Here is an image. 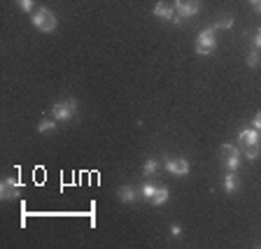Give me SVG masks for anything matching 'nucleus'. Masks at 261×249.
<instances>
[{
    "label": "nucleus",
    "instance_id": "nucleus-2",
    "mask_svg": "<svg viewBox=\"0 0 261 249\" xmlns=\"http://www.w3.org/2000/svg\"><path fill=\"white\" fill-rule=\"evenodd\" d=\"M217 47V31L215 28H205V31L198 33V38H196V54L201 56H210Z\"/></svg>",
    "mask_w": 261,
    "mask_h": 249
},
{
    "label": "nucleus",
    "instance_id": "nucleus-11",
    "mask_svg": "<svg viewBox=\"0 0 261 249\" xmlns=\"http://www.w3.org/2000/svg\"><path fill=\"white\" fill-rule=\"evenodd\" d=\"M119 201H121V203H126V205H133V203L138 201V191L133 189V186L124 184V186L119 189Z\"/></svg>",
    "mask_w": 261,
    "mask_h": 249
},
{
    "label": "nucleus",
    "instance_id": "nucleus-9",
    "mask_svg": "<svg viewBox=\"0 0 261 249\" xmlns=\"http://www.w3.org/2000/svg\"><path fill=\"white\" fill-rule=\"evenodd\" d=\"M238 142L240 147H252V145H261V130H256L254 126H245L238 133Z\"/></svg>",
    "mask_w": 261,
    "mask_h": 249
},
{
    "label": "nucleus",
    "instance_id": "nucleus-13",
    "mask_svg": "<svg viewBox=\"0 0 261 249\" xmlns=\"http://www.w3.org/2000/svg\"><path fill=\"white\" fill-rule=\"evenodd\" d=\"M156 189H159V184H152V182H145V184L140 186V196L145 198L147 203H152V198H154V193H156Z\"/></svg>",
    "mask_w": 261,
    "mask_h": 249
},
{
    "label": "nucleus",
    "instance_id": "nucleus-16",
    "mask_svg": "<svg viewBox=\"0 0 261 249\" xmlns=\"http://www.w3.org/2000/svg\"><path fill=\"white\" fill-rule=\"evenodd\" d=\"M233 26V16L228 14V16H219L217 21L212 23V28H215V31H228V28Z\"/></svg>",
    "mask_w": 261,
    "mask_h": 249
},
{
    "label": "nucleus",
    "instance_id": "nucleus-17",
    "mask_svg": "<svg viewBox=\"0 0 261 249\" xmlns=\"http://www.w3.org/2000/svg\"><path fill=\"white\" fill-rule=\"evenodd\" d=\"M142 173H145V177H152V175L159 173V161L156 158H147L145 165H142Z\"/></svg>",
    "mask_w": 261,
    "mask_h": 249
},
{
    "label": "nucleus",
    "instance_id": "nucleus-8",
    "mask_svg": "<svg viewBox=\"0 0 261 249\" xmlns=\"http://www.w3.org/2000/svg\"><path fill=\"white\" fill-rule=\"evenodd\" d=\"M166 170H168L170 175H175V177H187L189 170H191V165H189L187 158L177 156V158H168V161H166Z\"/></svg>",
    "mask_w": 261,
    "mask_h": 249
},
{
    "label": "nucleus",
    "instance_id": "nucleus-12",
    "mask_svg": "<svg viewBox=\"0 0 261 249\" xmlns=\"http://www.w3.org/2000/svg\"><path fill=\"white\" fill-rule=\"evenodd\" d=\"M56 124H59V121H56L54 117H51V119H42L38 124V130L42 133V135H51V133L56 130Z\"/></svg>",
    "mask_w": 261,
    "mask_h": 249
},
{
    "label": "nucleus",
    "instance_id": "nucleus-19",
    "mask_svg": "<svg viewBox=\"0 0 261 249\" xmlns=\"http://www.w3.org/2000/svg\"><path fill=\"white\" fill-rule=\"evenodd\" d=\"M16 5L21 7L23 12H33V7H35V0H16Z\"/></svg>",
    "mask_w": 261,
    "mask_h": 249
},
{
    "label": "nucleus",
    "instance_id": "nucleus-5",
    "mask_svg": "<svg viewBox=\"0 0 261 249\" xmlns=\"http://www.w3.org/2000/svg\"><path fill=\"white\" fill-rule=\"evenodd\" d=\"M154 16L163 19V21H173V23H177V26L185 21V16H179L177 12H175V7H170L168 3H163V0H159L156 5H154Z\"/></svg>",
    "mask_w": 261,
    "mask_h": 249
},
{
    "label": "nucleus",
    "instance_id": "nucleus-23",
    "mask_svg": "<svg viewBox=\"0 0 261 249\" xmlns=\"http://www.w3.org/2000/svg\"><path fill=\"white\" fill-rule=\"evenodd\" d=\"M250 3L254 5V10H256V7H261V0H250Z\"/></svg>",
    "mask_w": 261,
    "mask_h": 249
},
{
    "label": "nucleus",
    "instance_id": "nucleus-10",
    "mask_svg": "<svg viewBox=\"0 0 261 249\" xmlns=\"http://www.w3.org/2000/svg\"><path fill=\"white\" fill-rule=\"evenodd\" d=\"M224 191L226 193H236L238 191V186H240V177H238V173H233V170H228L226 175H224Z\"/></svg>",
    "mask_w": 261,
    "mask_h": 249
},
{
    "label": "nucleus",
    "instance_id": "nucleus-21",
    "mask_svg": "<svg viewBox=\"0 0 261 249\" xmlns=\"http://www.w3.org/2000/svg\"><path fill=\"white\" fill-rule=\"evenodd\" d=\"M170 235H173V238H179V235H182V226H179V224H173V226H170Z\"/></svg>",
    "mask_w": 261,
    "mask_h": 249
},
{
    "label": "nucleus",
    "instance_id": "nucleus-24",
    "mask_svg": "<svg viewBox=\"0 0 261 249\" xmlns=\"http://www.w3.org/2000/svg\"><path fill=\"white\" fill-rule=\"evenodd\" d=\"M256 12H261V7H256Z\"/></svg>",
    "mask_w": 261,
    "mask_h": 249
},
{
    "label": "nucleus",
    "instance_id": "nucleus-6",
    "mask_svg": "<svg viewBox=\"0 0 261 249\" xmlns=\"http://www.w3.org/2000/svg\"><path fill=\"white\" fill-rule=\"evenodd\" d=\"M19 196H21V184H19L14 177L3 179V184H0V198H3V201H16Z\"/></svg>",
    "mask_w": 261,
    "mask_h": 249
},
{
    "label": "nucleus",
    "instance_id": "nucleus-7",
    "mask_svg": "<svg viewBox=\"0 0 261 249\" xmlns=\"http://www.w3.org/2000/svg\"><path fill=\"white\" fill-rule=\"evenodd\" d=\"M175 12L179 16H185V19L196 16L201 12V0H175Z\"/></svg>",
    "mask_w": 261,
    "mask_h": 249
},
{
    "label": "nucleus",
    "instance_id": "nucleus-20",
    "mask_svg": "<svg viewBox=\"0 0 261 249\" xmlns=\"http://www.w3.org/2000/svg\"><path fill=\"white\" fill-rule=\"evenodd\" d=\"M252 47L254 49H261V28L254 31V38H252Z\"/></svg>",
    "mask_w": 261,
    "mask_h": 249
},
{
    "label": "nucleus",
    "instance_id": "nucleus-4",
    "mask_svg": "<svg viewBox=\"0 0 261 249\" xmlns=\"http://www.w3.org/2000/svg\"><path fill=\"white\" fill-rule=\"evenodd\" d=\"M222 161L228 170L238 173L240 161H243V149L236 147V145H222Z\"/></svg>",
    "mask_w": 261,
    "mask_h": 249
},
{
    "label": "nucleus",
    "instance_id": "nucleus-18",
    "mask_svg": "<svg viewBox=\"0 0 261 249\" xmlns=\"http://www.w3.org/2000/svg\"><path fill=\"white\" fill-rule=\"evenodd\" d=\"M245 158L247 161H256V158L261 156V145H252V147H245Z\"/></svg>",
    "mask_w": 261,
    "mask_h": 249
},
{
    "label": "nucleus",
    "instance_id": "nucleus-1",
    "mask_svg": "<svg viewBox=\"0 0 261 249\" xmlns=\"http://www.w3.org/2000/svg\"><path fill=\"white\" fill-rule=\"evenodd\" d=\"M31 21L40 33H54L56 26H59V19H56V14L49 10V7H40V10H35L33 16H31Z\"/></svg>",
    "mask_w": 261,
    "mask_h": 249
},
{
    "label": "nucleus",
    "instance_id": "nucleus-15",
    "mask_svg": "<svg viewBox=\"0 0 261 249\" xmlns=\"http://www.w3.org/2000/svg\"><path fill=\"white\" fill-rule=\"evenodd\" d=\"M168 198H170V191L166 189V186H159L156 193H154V198H152V205L159 207V205H163V203L168 201Z\"/></svg>",
    "mask_w": 261,
    "mask_h": 249
},
{
    "label": "nucleus",
    "instance_id": "nucleus-14",
    "mask_svg": "<svg viewBox=\"0 0 261 249\" xmlns=\"http://www.w3.org/2000/svg\"><path fill=\"white\" fill-rule=\"evenodd\" d=\"M245 63H247V68H252V70H254L256 65L261 63V49H254V47H252V51L245 56Z\"/></svg>",
    "mask_w": 261,
    "mask_h": 249
},
{
    "label": "nucleus",
    "instance_id": "nucleus-22",
    "mask_svg": "<svg viewBox=\"0 0 261 249\" xmlns=\"http://www.w3.org/2000/svg\"><path fill=\"white\" fill-rule=\"evenodd\" d=\"M252 126H254L256 130H261V112L254 114V119H252Z\"/></svg>",
    "mask_w": 261,
    "mask_h": 249
},
{
    "label": "nucleus",
    "instance_id": "nucleus-3",
    "mask_svg": "<svg viewBox=\"0 0 261 249\" xmlns=\"http://www.w3.org/2000/svg\"><path fill=\"white\" fill-rule=\"evenodd\" d=\"M75 114H77V100H72V98H65L61 103L51 105V117L56 121H70Z\"/></svg>",
    "mask_w": 261,
    "mask_h": 249
}]
</instances>
